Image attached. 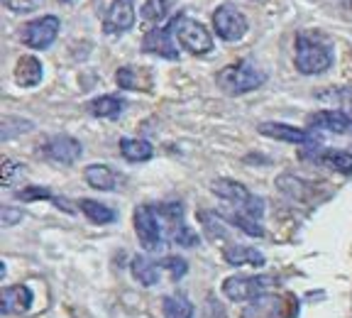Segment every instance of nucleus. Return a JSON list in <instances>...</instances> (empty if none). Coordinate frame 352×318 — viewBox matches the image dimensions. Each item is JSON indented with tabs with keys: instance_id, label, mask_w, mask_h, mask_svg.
Here are the masks:
<instances>
[{
	"instance_id": "c85d7f7f",
	"label": "nucleus",
	"mask_w": 352,
	"mask_h": 318,
	"mask_svg": "<svg viewBox=\"0 0 352 318\" xmlns=\"http://www.w3.org/2000/svg\"><path fill=\"white\" fill-rule=\"evenodd\" d=\"M318 98L320 100L333 98L336 103H340L336 110H342V113H345V110H352V88H333L330 94H320Z\"/></svg>"
},
{
	"instance_id": "dca6fc26",
	"label": "nucleus",
	"mask_w": 352,
	"mask_h": 318,
	"mask_svg": "<svg viewBox=\"0 0 352 318\" xmlns=\"http://www.w3.org/2000/svg\"><path fill=\"white\" fill-rule=\"evenodd\" d=\"M44 76V69H42V61L37 56H20L15 66V81L20 83L22 88H32L42 81Z\"/></svg>"
},
{
	"instance_id": "ddd939ff",
	"label": "nucleus",
	"mask_w": 352,
	"mask_h": 318,
	"mask_svg": "<svg viewBox=\"0 0 352 318\" xmlns=\"http://www.w3.org/2000/svg\"><path fill=\"white\" fill-rule=\"evenodd\" d=\"M308 125L318 127V130H328V132H338V135H345L352 132V118L342 110H318L314 116H308Z\"/></svg>"
},
{
	"instance_id": "4468645a",
	"label": "nucleus",
	"mask_w": 352,
	"mask_h": 318,
	"mask_svg": "<svg viewBox=\"0 0 352 318\" xmlns=\"http://www.w3.org/2000/svg\"><path fill=\"white\" fill-rule=\"evenodd\" d=\"M88 187H94L96 191H118L120 187V176L105 165H91L83 169Z\"/></svg>"
},
{
	"instance_id": "4be33fe9",
	"label": "nucleus",
	"mask_w": 352,
	"mask_h": 318,
	"mask_svg": "<svg viewBox=\"0 0 352 318\" xmlns=\"http://www.w3.org/2000/svg\"><path fill=\"white\" fill-rule=\"evenodd\" d=\"M316 162L340 171V174H352V154L345 149H323L320 154H316Z\"/></svg>"
},
{
	"instance_id": "2f4dec72",
	"label": "nucleus",
	"mask_w": 352,
	"mask_h": 318,
	"mask_svg": "<svg viewBox=\"0 0 352 318\" xmlns=\"http://www.w3.org/2000/svg\"><path fill=\"white\" fill-rule=\"evenodd\" d=\"M44 0H3V6L12 12H32L42 6Z\"/></svg>"
},
{
	"instance_id": "393cba45",
	"label": "nucleus",
	"mask_w": 352,
	"mask_h": 318,
	"mask_svg": "<svg viewBox=\"0 0 352 318\" xmlns=\"http://www.w3.org/2000/svg\"><path fill=\"white\" fill-rule=\"evenodd\" d=\"M169 237L171 242H176V245H182V247H193L198 242V235L196 233L191 231V228H188L186 223H176V225H169Z\"/></svg>"
},
{
	"instance_id": "b1692460",
	"label": "nucleus",
	"mask_w": 352,
	"mask_h": 318,
	"mask_svg": "<svg viewBox=\"0 0 352 318\" xmlns=\"http://www.w3.org/2000/svg\"><path fill=\"white\" fill-rule=\"evenodd\" d=\"M198 220L204 223V231L208 237L218 240V237H228L226 231V218H220L218 213H208V211H198Z\"/></svg>"
},
{
	"instance_id": "c9c22d12",
	"label": "nucleus",
	"mask_w": 352,
	"mask_h": 318,
	"mask_svg": "<svg viewBox=\"0 0 352 318\" xmlns=\"http://www.w3.org/2000/svg\"><path fill=\"white\" fill-rule=\"evenodd\" d=\"M66 3H69V0H66Z\"/></svg>"
},
{
	"instance_id": "7ed1b4c3",
	"label": "nucleus",
	"mask_w": 352,
	"mask_h": 318,
	"mask_svg": "<svg viewBox=\"0 0 352 318\" xmlns=\"http://www.w3.org/2000/svg\"><path fill=\"white\" fill-rule=\"evenodd\" d=\"M210 191L215 193L218 198H223V201L232 203L240 213L250 215V218L259 220L264 213V201L259 196H254V193H250L248 189L242 187L240 181H232V179H215L213 184H210Z\"/></svg>"
},
{
	"instance_id": "c756f323",
	"label": "nucleus",
	"mask_w": 352,
	"mask_h": 318,
	"mask_svg": "<svg viewBox=\"0 0 352 318\" xmlns=\"http://www.w3.org/2000/svg\"><path fill=\"white\" fill-rule=\"evenodd\" d=\"M32 127L30 120H20V118H6L3 120V140H12L17 132H28Z\"/></svg>"
},
{
	"instance_id": "f03ea898",
	"label": "nucleus",
	"mask_w": 352,
	"mask_h": 318,
	"mask_svg": "<svg viewBox=\"0 0 352 318\" xmlns=\"http://www.w3.org/2000/svg\"><path fill=\"white\" fill-rule=\"evenodd\" d=\"M267 81V74L254 66L252 61H237V64L226 66L218 74V86L230 96H242L250 94L254 88H259Z\"/></svg>"
},
{
	"instance_id": "412c9836",
	"label": "nucleus",
	"mask_w": 352,
	"mask_h": 318,
	"mask_svg": "<svg viewBox=\"0 0 352 318\" xmlns=\"http://www.w3.org/2000/svg\"><path fill=\"white\" fill-rule=\"evenodd\" d=\"M120 154L132 162V165H138V162H147L152 159L154 147L147 142V140H138V138H122L120 140Z\"/></svg>"
},
{
	"instance_id": "473e14b6",
	"label": "nucleus",
	"mask_w": 352,
	"mask_h": 318,
	"mask_svg": "<svg viewBox=\"0 0 352 318\" xmlns=\"http://www.w3.org/2000/svg\"><path fill=\"white\" fill-rule=\"evenodd\" d=\"M22 171H25L22 165H17V162H12V159L3 162V187H12L17 176H22Z\"/></svg>"
},
{
	"instance_id": "9b49d317",
	"label": "nucleus",
	"mask_w": 352,
	"mask_h": 318,
	"mask_svg": "<svg viewBox=\"0 0 352 318\" xmlns=\"http://www.w3.org/2000/svg\"><path fill=\"white\" fill-rule=\"evenodd\" d=\"M135 0H113L105 12L103 30L108 34H122L135 25Z\"/></svg>"
},
{
	"instance_id": "5701e85b",
	"label": "nucleus",
	"mask_w": 352,
	"mask_h": 318,
	"mask_svg": "<svg viewBox=\"0 0 352 318\" xmlns=\"http://www.w3.org/2000/svg\"><path fill=\"white\" fill-rule=\"evenodd\" d=\"M164 318H193V304L184 294H169L162 299Z\"/></svg>"
},
{
	"instance_id": "6ab92c4d",
	"label": "nucleus",
	"mask_w": 352,
	"mask_h": 318,
	"mask_svg": "<svg viewBox=\"0 0 352 318\" xmlns=\"http://www.w3.org/2000/svg\"><path fill=\"white\" fill-rule=\"evenodd\" d=\"M78 209H81V213L96 225H108L118 218V213L110 209V206H105V203H100V201H94V198H81V201H78Z\"/></svg>"
},
{
	"instance_id": "bb28decb",
	"label": "nucleus",
	"mask_w": 352,
	"mask_h": 318,
	"mask_svg": "<svg viewBox=\"0 0 352 318\" xmlns=\"http://www.w3.org/2000/svg\"><path fill=\"white\" fill-rule=\"evenodd\" d=\"M169 12V0H144L142 17L147 22H162Z\"/></svg>"
},
{
	"instance_id": "f8f14e48",
	"label": "nucleus",
	"mask_w": 352,
	"mask_h": 318,
	"mask_svg": "<svg viewBox=\"0 0 352 318\" xmlns=\"http://www.w3.org/2000/svg\"><path fill=\"white\" fill-rule=\"evenodd\" d=\"M171 28H154L144 34L142 39V50L149 52L154 56H162V59H179V50H176L174 39H171Z\"/></svg>"
},
{
	"instance_id": "423d86ee",
	"label": "nucleus",
	"mask_w": 352,
	"mask_h": 318,
	"mask_svg": "<svg viewBox=\"0 0 352 318\" xmlns=\"http://www.w3.org/2000/svg\"><path fill=\"white\" fill-rule=\"evenodd\" d=\"M272 284H274V279L264 275H235L223 282V294L235 304L254 301V299L262 297Z\"/></svg>"
},
{
	"instance_id": "f3484780",
	"label": "nucleus",
	"mask_w": 352,
	"mask_h": 318,
	"mask_svg": "<svg viewBox=\"0 0 352 318\" xmlns=\"http://www.w3.org/2000/svg\"><path fill=\"white\" fill-rule=\"evenodd\" d=\"M223 257H226V262L232 264V267H242V264L262 267V264L267 262V259H264V255L259 253V250H254V247H250V245H232V247H226Z\"/></svg>"
},
{
	"instance_id": "f257e3e1",
	"label": "nucleus",
	"mask_w": 352,
	"mask_h": 318,
	"mask_svg": "<svg viewBox=\"0 0 352 318\" xmlns=\"http://www.w3.org/2000/svg\"><path fill=\"white\" fill-rule=\"evenodd\" d=\"M333 47L325 39L314 34H298L296 37V69L303 76H316V74L328 72L333 66Z\"/></svg>"
},
{
	"instance_id": "72a5a7b5",
	"label": "nucleus",
	"mask_w": 352,
	"mask_h": 318,
	"mask_svg": "<svg viewBox=\"0 0 352 318\" xmlns=\"http://www.w3.org/2000/svg\"><path fill=\"white\" fill-rule=\"evenodd\" d=\"M17 198H22V201H34V198H50V201H56V198L42 187H28L25 191H17Z\"/></svg>"
},
{
	"instance_id": "a878e982",
	"label": "nucleus",
	"mask_w": 352,
	"mask_h": 318,
	"mask_svg": "<svg viewBox=\"0 0 352 318\" xmlns=\"http://www.w3.org/2000/svg\"><path fill=\"white\" fill-rule=\"evenodd\" d=\"M223 218H226L228 223L237 225L240 231H245L248 235H252V237H259V235L264 233V231H262V225H259L257 220L250 218V215H245V213H240V211H237V213H230V215H223Z\"/></svg>"
},
{
	"instance_id": "cd10ccee",
	"label": "nucleus",
	"mask_w": 352,
	"mask_h": 318,
	"mask_svg": "<svg viewBox=\"0 0 352 318\" xmlns=\"http://www.w3.org/2000/svg\"><path fill=\"white\" fill-rule=\"evenodd\" d=\"M162 269H166L171 279L179 282L188 272V264H186V259H182L179 255H169V257L162 259Z\"/></svg>"
},
{
	"instance_id": "f704fd0d",
	"label": "nucleus",
	"mask_w": 352,
	"mask_h": 318,
	"mask_svg": "<svg viewBox=\"0 0 352 318\" xmlns=\"http://www.w3.org/2000/svg\"><path fill=\"white\" fill-rule=\"evenodd\" d=\"M22 218V211H17V209H3V225H15L17 220Z\"/></svg>"
},
{
	"instance_id": "20e7f679",
	"label": "nucleus",
	"mask_w": 352,
	"mask_h": 318,
	"mask_svg": "<svg viewBox=\"0 0 352 318\" xmlns=\"http://www.w3.org/2000/svg\"><path fill=\"white\" fill-rule=\"evenodd\" d=\"M169 28L174 32V37L179 39V44L191 54H208L213 50V37H210L204 22L193 20L188 15H176L169 22Z\"/></svg>"
},
{
	"instance_id": "39448f33",
	"label": "nucleus",
	"mask_w": 352,
	"mask_h": 318,
	"mask_svg": "<svg viewBox=\"0 0 352 318\" xmlns=\"http://www.w3.org/2000/svg\"><path fill=\"white\" fill-rule=\"evenodd\" d=\"M135 233H138V240L142 242V247L149 253L164 245V225H162V218L154 206H138L135 209Z\"/></svg>"
},
{
	"instance_id": "9d476101",
	"label": "nucleus",
	"mask_w": 352,
	"mask_h": 318,
	"mask_svg": "<svg viewBox=\"0 0 352 318\" xmlns=\"http://www.w3.org/2000/svg\"><path fill=\"white\" fill-rule=\"evenodd\" d=\"M42 152L52 162H59V165H74L78 157L83 154V145L78 142L72 135H54L52 140L42 145Z\"/></svg>"
},
{
	"instance_id": "aec40b11",
	"label": "nucleus",
	"mask_w": 352,
	"mask_h": 318,
	"mask_svg": "<svg viewBox=\"0 0 352 318\" xmlns=\"http://www.w3.org/2000/svg\"><path fill=\"white\" fill-rule=\"evenodd\" d=\"M88 110H91V116L96 118H118L125 110V100L120 96H98L88 103Z\"/></svg>"
},
{
	"instance_id": "6e6552de",
	"label": "nucleus",
	"mask_w": 352,
	"mask_h": 318,
	"mask_svg": "<svg viewBox=\"0 0 352 318\" xmlns=\"http://www.w3.org/2000/svg\"><path fill=\"white\" fill-rule=\"evenodd\" d=\"M59 25H61L59 17H54V15L37 17V20L25 25L22 39H25V44L32 47V50H47V47L54 44L56 34H59Z\"/></svg>"
},
{
	"instance_id": "a211bd4d",
	"label": "nucleus",
	"mask_w": 352,
	"mask_h": 318,
	"mask_svg": "<svg viewBox=\"0 0 352 318\" xmlns=\"http://www.w3.org/2000/svg\"><path fill=\"white\" fill-rule=\"evenodd\" d=\"M160 267H162V262H152V259L142 257V255L132 257V262H130L132 277L142 286H154L160 282Z\"/></svg>"
},
{
	"instance_id": "7c9ffc66",
	"label": "nucleus",
	"mask_w": 352,
	"mask_h": 318,
	"mask_svg": "<svg viewBox=\"0 0 352 318\" xmlns=\"http://www.w3.org/2000/svg\"><path fill=\"white\" fill-rule=\"evenodd\" d=\"M116 81L120 88H127V91H132V88H142L138 81V72L132 69V66H122V69H118L116 74Z\"/></svg>"
},
{
	"instance_id": "2eb2a0df",
	"label": "nucleus",
	"mask_w": 352,
	"mask_h": 318,
	"mask_svg": "<svg viewBox=\"0 0 352 318\" xmlns=\"http://www.w3.org/2000/svg\"><path fill=\"white\" fill-rule=\"evenodd\" d=\"M34 301V294L30 286H8L6 291H3V313H25L30 311V306H32Z\"/></svg>"
},
{
	"instance_id": "0eeeda50",
	"label": "nucleus",
	"mask_w": 352,
	"mask_h": 318,
	"mask_svg": "<svg viewBox=\"0 0 352 318\" xmlns=\"http://www.w3.org/2000/svg\"><path fill=\"white\" fill-rule=\"evenodd\" d=\"M213 28L220 39L237 42V39H242L248 34V20L232 6H218L213 12Z\"/></svg>"
},
{
	"instance_id": "1a4fd4ad",
	"label": "nucleus",
	"mask_w": 352,
	"mask_h": 318,
	"mask_svg": "<svg viewBox=\"0 0 352 318\" xmlns=\"http://www.w3.org/2000/svg\"><path fill=\"white\" fill-rule=\"evenodd\" d=\"M259 132L267 135V138L281 140V142H289V145H306V147H316V145L320 142L316 132L286 125V123H262V125H259Z\"/></svg>"
}]
</instances>
